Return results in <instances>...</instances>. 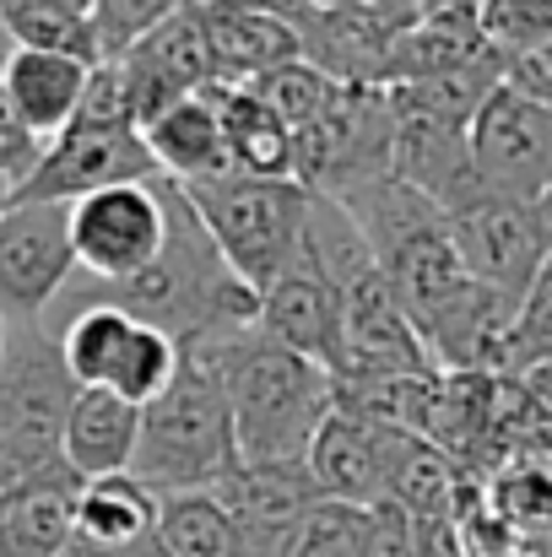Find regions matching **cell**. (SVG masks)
Returning a JSON list of instances; mask_svg holds the SVG:
<instances>
[{"mask_svg": "<svg viewBox=\"0 0 552 557\" xmlns=\"http://www.w3.org/2000/svg\"><path fill=\"white\" fill-rule=\"evenodd\" d=\"M131 336H136V320H131L125 309H114V304H87V309H76V314L65 320V331H60V358H65V369H71V379H76L82 389H109V379L120 369Z\"/></svg>", "mask_w": 552, "mask_h": 557, "instance_id": "7402d4cb", "label": "cell"}, {"mask_svg": "<svg viewBox=\"0 0 552 557\" xmlns=\"http://www.w3.org/2000/svg\"><path fill=\"white\" fill-rule=\"evenodd\" d=\"M482 487H488L493 515L510 525V536L520 547L552 536V460H542V455H515L493 476H482Z\"/></svg>", "mask_w": 552, "mask_h": 557, "instance_id": "603a6c76", "label": "cell"}, {"mask_svg": "<svg viewBox=\"0 0 552 557\" xmlns=\"http://www.w3.org/2000/svg\"><path fill=\"white\" fill-rule=\"evenodd\" d=\"M158 531V493L136 482L131 471L82 482L76 498V525L60 557H125Z\"/></svg>", "mask_w": 552, "mask_h": 557, "instance_id": "2e32d148", "label": "cell"}, {"mask_svg": "<svg viewBox=\"0 0 552 557\" xmlns=\"http://www.w3.org/2000/svg\"><path fill=\"white\" fill-rule=\"evenodd\" d=\"M542 363H552V347H548V358H542Z\"/></svg>", "mask_w": 552, "mask_h": 557, "instance_id": "8d00e7d4", "label": "cell"}, {"mask_svg": "<svg viewBox=\"0 0 552 557\" xmlns=\"http://www.w3.org/2000/svg\"><path fill=\"white\" fill-rule=\"evenodd\" d=\"M364 531H368V509L320 498L293 525V536L277 547V557H358L364 553Z\"/></svg>", "mask_w": 552, "mask_h": 557, "instance_id": "484cf974", "label": "cell"}, {"mask_svg": "<svg viewBox=\"0 0 552 557\" xmlns=\"http://www.w3.org/2000/svg\"><path fill=\"white\" fill-rule=\"evenodd\" d=\"M76 498H82V476L65 460L33 466L16 493L0 504L5 520V557H60L76 525Z\"/></svg>", "mask_w": 552, "mask_h": 557, "instance_id": "e0dca14e", "label": "cell"}, {"mask_svg": "<svg viewBox=\"0 0 552 557\" xmlns=\"http://www.w3.org/2000/svg\"><path fill=\"white\" fill-rule=\"evenodd\" d=\"M11 44L22 49H49V54H71V60H87L98 65V27L93 16H76V11H60V5H44V0H16L11 11H0Z\"/></svg>", "mask_w": 552, "mask_h": 557, "instance_id": "cb8c5ba5", "label": "cell"}, {"mask_svg": "<svg viewBox=\"0 0 552 557\" xmlns=\"http://www.w3.org/2000/svg\"><path fill=\"white\" fill-rule=\"evenodd\" d=\"M125 557H169V553H163V547H158V542H142V547H136V553H125Z\"/></svg>", "mask_w": 552, "mask_h": 557, "instance_id": "1f68e13d", "label": "cell"}, {"mask_svg": "<svg viewBox=\"0 0 552 557\" xmlns=\"http://www.w3.org/2000/svg\"><path fill=\"white\" fill-rule=\"evenodd\" d=\"M444 216L471 282L520 309L531 282L552 260L548 200H466L461 211H444Z\"/></svg>", "mask_w": 552, "mask_h": 557, "instance_id": "52a82bcc", "label": "cell"}, {"mask_svg": "<svg viewBox=\"0 0 552 557\" xmlns=\"http://www.w3.org/2000/svg\"><path fill=\"white\" fill-rule=\"evenodd\" d=\"M406 438L412 433H395L364 411L331 406V417H326V428L315 433V449H309V476L326 498L373 509V504L390 498V471H395V455H401Z\"/></svg>", "mask_w": 552, "mask_h": 557, "instance_id": "7c38bea8", "label": "cell"}, {"mask_svg": "<svg viewBox=\"0 0 552 557\" xmlns=\"http://www.w3.org/2000/svg\"><path fill=\"white\" fill-rule=\"evenodd\" d=\"M0 557H5V520H0Z\"/></svg>", "mask_w": 552, "mask_h": 557, "instance_id": "d6a6232c", "label": "cell"}, {"mask_svg": "<svg viewBox=\"0 0 552 557\" xmlns=\"http://www.w3.org/2000/svg\"><path fill=\"white\" fill-rule=\"evenodd\" d=\"M180 189L189 195L206 233L217 238L233 276L260 298L282 276V265L293 260L315 189H304L298 180H249V174H222V180Z\"/></svg>", "mask_w": 552, "mask_h": 557, "instance_id": "277c9868", "label": "cell"}, {"mask_svg": "<svg viewBox=\"0 0 552 557\" xmlns=\"http://www.w3.org/2000/svg\"><path fill=\"white\" fill-rule=\"evenodd\" d=\"M0 76H5V98H11L16 125L44 147V141H54V136L76 120L93 65H87V60H71V54L22 49V44H16V49L5 54Z\"/></svg>", "mask_w": 552, "mask_h": 557, "instance_id": "9a60e30c", "label": "cell"}, {"mask_svg": "<svg viewBox=\"0 0 552 557\" xmlns=\"http://www.w3.org/2000/svg\"><path fill=\"white\" fill-rule=\"evenodd\" d=\"M504 82H510L515 92H526V98H537V103H548L552 109V33L548 38H537V44L510 49V60H504Z\"/></svg>", "mask_w": 552, "mask_h": 557, "instance_id": "83f0119b", "label": "cell"}, {"mask_svg": "<svg viewBox=\"0 0 552 557\" xmlns=\"http://www.w3.org/2000/svg\"><path fill=\"white\" fill-rule=\"evenodd\" d=\"M189 11V0H98L93 5V27H98V54L120 60L131 44H142L152 27H163L169 16Z\"/></svg>", "mask_w": 552, "mask_h": 557, "instance_id": "4316f807", "label": "cell"}, {"mask_svg": "<svg viewBox=\"0 0 552 557\" xmlns=\"http://www.w3.org/2000/svg\"><path fill=\"white\" fill-rule=\"evenodd\" d=\"M142 141H147L158 174L174 185H206V180L233 174L228 147H222V120L206 92H189L180 103H169L158 120H147Z\"/></svg>", "mask_w": 552, "mask_h": 557, "instance_id": "d6986e66", "label": "cell"}, {"mask_svg": "<svg viewBox=\"0 0 552 557\" xmlns=\"http://www.w3.org/2000/svg\"><path fill=\"white\" fill-rule=\"evenodd\" d=\"M255 331L309 363L331 373L336 363V282L309 238V222H304V238L293 249V260L282 265V276L260 293V320Z\"/></svg>", "mask_w": 552, "mask_h": 557, "instance_id": "8fae6325", "label": "cell"}, {"mask_svg": "<svg viewBox=\"0 0 552 557\" xmlns=\"http://www.w3.org/2000/svg\"><path fill=\"white\" fill-rule=\"evenodd\" d=\"M11 200H16V185H11V180L0 174V216H5V206H11Z\"/></svg>", "mask_w": 552, "mask_h": 557, "instance_id": "4dcf8cb0", "label": "cell"}, {"mask_svg": "<svg viewBox=\"0 0 552 557\" xmlns=\"http://www.w3.org/2000/svg\"><path fill=\"white\" fill-rule=\"evenodd\" d=\"M0 347H5V320H0Z\"/></svg>", "mask_w": 552, "mask_h": 557, "instance_id": "e575fe53", "label": "cell"}, {"mask_svg": "<svg viewBox=\"0 0 552 557\" xmlns=\"http://www.w3.org/2000/svg\"><path fill=\"white\" fill-rule=\"evenodd\" d=\"M22 476H27V471H22V466H16V460H11V455L0 449V504H5V498L16 493V482H22Z\"/></svg>", "mask_w": 552, "mask_h": 557, "instance_id": "f546056e", "label": "cell"}, {"mask_svg": "<svg viewBox=\"0 0 552 557\" xmlns=\"http://www.w3.org/2000/svg\"><path fill=\"white\" fill-rule=\"evenodd\" d=\"M217 120H222V147L233 174L249 180H293V131L282 125V114L255 92V87H233V82H211L206 87Z\"/></svg>", "mask_w": 552, "mask_h": 557, "instance_id": "ffe728a7", "label": "cell"}, {"mask_svg": "<svg viewBox=\"0 0 552 557\" xmlns=\"http://www.w3.org/2000/svg\"><path fill=\"white\" fill-rule=\"evenodd\" d=\"M174 373H180V342L163 336L158 325H142V320H136V336H131L120 369L109 379V389H114L120 400H131V406H152V400L174 384Z\"/></svg>", "mask_w": 552, "mask_h": 557, "instance_id": "d4e9b609", "label": "cell"}, {"mask_svg": "<svg viewBox=\"0 0 552 557\" xmlns=\"http://www.w3.org/2000/svg\"><path fill=\"white\" fill-rule=\"evenodd\" d=\"M163 180L93 189L71 200V249L93 287H120L142 276L163 249Z\"/></svg>", "mask_w": 552, "mask_h": 557, "instance_id": "ba28073f", "label": "cell"}, {"mask_svg": "<svg viewBox=\"0 0 552 557\" xmlns=\"http://www.w3.org/2000/svg\"><path fill=\"white\" fill-rule=\"evenodd\" d=\"M238 331H211L180 342L174 384L142 406V444L131 476L158 498L169 493H211L238 466L233 406H228V347Z\"/></svg>", "mask_w": 552, "mask_h": 557, "instance_id": "6da1fadb", "label": "cell"}, {"mask_svg": "<svg viewBox=\"0 0 552 557\" xmlns=\"http://www.w3.org/2000/svg\"><path fill=\"white\" fill-rule=\"evenodd\" d=\"M211 493L233 515L249 557H277V547L293 536V525L326 498L309 466H249V460H238Z\"/></svg>", "mask_w": 552, "mask_h": 557, "instance_id": "5bb4252c", "label": "cell"}, {"mask_svg": "<svg viewBox=\"0 0 552 557\" xmlns=\"http://www.w3.org/2000/svg\"><path fill=\"white\" fill-rule=\"evenodd\" d=\"M358 557H417L412 542V520L395 504H373L368 509V531H364V553Z\"/></svg>", "mask_w": 552, "mask_h": 557, "instance_id": "f1b7e54d", "label": "cell"}, {"mask_svg": "<svg viewBox=\"0 0 552 557\" xmlns=\"http://www.w3.org/2000/svg\"><path fill=\"white\" fill-rule=\"evenodd\" d=\"M228 406L238 460L249 466H309L315 433L336 406V379L266 342L260 331H238L228 347Z\"/></svg>", "mask_w": 552, "mask_h": 557, "instance_id": "3957f363", "label": "cell"}, {"mask_svg": "<svg viewBox=\"0 0 552 557\" xmlns=\"http://www.w3.org/2000/svg\"><path fill=\"white\" fill-rule=\"evenodd\" d=\"M11 5H16V0H0V11H11Z\"/></svg>", "mask_w": 552, "mask_h": 557, "instance_id": "d590c367", "label": "cell"}, {"mask_svg": "<svg viewBox=\"0 0 552 557\" xmlns=\"http://www.w3.org/2000/svg\"><path fill=\"white\" fill-rule=\"evenodd\" d=\"M147 180H163V174H158L142 131H109V125L71 120L54 141H44L38 163L16 185V200H27V206H71V200H82L93 189L147 185Z\"/></svg>", "mask_w": 552, "mask_h": 557, "instance_id": "9c48e42d", "label": "cell"}, {"mask_svg": "<svg viewBox=\"0 0 552 557\" xmlns=\"http://www.w3.org/2000/svg\"><path fill=\"white\" fill-rule=\"evenodd\" d=\"M82 384L71 379L60 358V336H49L38 320L33 325H5L0 347V449L33 471L60 455L65 417L76 406Z\"/></svg>", "mask_w": 552, "mask_h": 557, "instance_id": "5b68a950", "label": "cell"}, {"mask_svg": "<svg viewBox=\"0 0 552 557\" xmlns=\"http://www.w3.org/2000/svg\"><path fill=\"white\" fill-rule=\"evenodd\" d=\"M152 542L169 557H249L233 515L217 504V493H169V498H158Z\"/></svg>", "mask_w": 552, "mask_h": 557, "instance_id": "44dd1931", "label": "cell"}, {"mask_svg": "<svg viewBox=\"0 0 552 557\" xmlns=\"http://www.w3.org/2000/svg\"><path fill=\"white\" fill-rule=\"evenodd\" d=\"M136 444H142V406L120 400L114 389H82V395H76V406H71V417H65L60 455H65V466H71L82 482L131 471Z\"/></svg>", "mask_w": 552, "mask_h": 557, "instance_id": "ac0fdd59", "label": "cell"}, {"mask_svg": "<svg viewBox=\"0 0 552 557\" xmlns=\"http://www.w3.org/2000/svg\"><path fill=\"white\" fill-rule=\"evenodd\" d=\"M189 5H222V0H189Z\"/></svg>", "mask_w": 552, "mask_h": 557, "instance_id": "836d02e7", "label": "cell"}, {"mask_svg": "<svg viewBox=\"0 0 552 557\" xmlns=\"http://www.w3.org/2000/svg\"><path fill=\"white\" fill-rule=\"evenodd\" d=\"M466 163H471V200H548L552 109L499 82L466 125Z\"/></svg>", "mask_w": 552, "mask_h": 557, "instance_id": "8992f818", "label": "cell"}, {"mask_svg": "<svg viewBox=\"0 0 552 557\" xmlns=\"http://www.w3.org/2000/svg\"><path fill=\"white\" fill-rule=\"evenodd\" d=\"M76 271L71 249V206H27L11 200L0 216V320L33 325L60 298Z\"/></svg>", "mask_w": 552, "mask_h": 557, "instance_id": "30bf717a", "label": "cell"}, {"mask_svg": "<svg viewBox=\"0 0 552 557\" xmlns=\"http://www.w3.org/2000/svg\"><path fill=\"white\" fill-rule=\"evenodd\" d=\"M163 216L169 222H163L158 260L120 287H98V304H114L174 342L211 336V331H255L260 298L233 276L217 238L206 233V222L195 216L189 195L174 180H163Z\"/></svg>", "mask_w": 552, "mask_h": 557, "instance_id": "7a4b0ae2", "label": "cell"}, {"mask_svg": "<svg viewBox=\"0 0 552 557\" xmlns=\"http://www.w3.org/2000/svg\"><path fill=\"white\" fill-rule=\"evenodd\" d=\"M189 11H200L217 82L249 87V82L304 60L298 22L287 11H277L271 0H222V5H189Z\"/></svg>", "mask_w": 552, "mask_h": 557, "instance_id": "4fadbf2b", "label": "cell"}]
</instances>
